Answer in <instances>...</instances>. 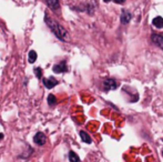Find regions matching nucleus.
I'll return each mask as SVG.
<instances>
[{"mask_svg": "<svg viewBox=\"0 0 163 162\" xmlns=\"http://www.w3.org/2000/svg\"><path fill=\"white\" fill-rule=\"evenodd\" d=\"M45 21H46L47 26L50 28L51 31H52L60 40H62V41H68V40H69V34H68L67 30L64 29L62 26H60L58 22L54 21L53 19L49 18L47 15L46 17H45Z\"/></svg>", "mask_w": 163, "mask_h": 162, "instance_id": "f257e3e1", "label": "nucleus"}, {"mask_svg": "<svg viewBox=\"0 0 163 162\" xmlns=\"http://www.w3.org/2000/svg\"><path fill=\"white\" fill-rule=\"evenodd\" d=\"M103 87H105V91H109V90H114L118 88V83L117 81L114 79H107V80L103 82Z\"/></svg>", "mask_w": 163, "mask_h": 162, "instance_id": "f03ea898", "label": "nucleus"}, {"mask_svg": "<svg viewBox=\"0 0 163 162\" xmlns=\"http://www.w3.org/2000/svg\"><path fill=\"white\" fill-rule=\"evenodd\" d=\"M34 142L38 145H43L46 143V136L42 132H37L34 136Z\"/></svg>", "mask_w": 163, "mask_h": 162, "instance_id": "7ed1b4c3", "label": "nucleus"}, {"mask_svg": "<svg viewBox=\"0 0 163 162\" xmlns=\"http://www.w3.org/2000/svg\"><path fill=\"white\" fill-rule=\"evenodd\" d=\"M68 71V67L66 64V61H62L60 63L53 66V72L56 73H62V72H67Z\"/></svg>", "mask_w": 163, "mask_h": 162, "instance_id": "20e7f679", "label": "nucleus"}, {"mask_svg": "<svg viewBox=\"0 0 163 162\" xmlns=\"http://www.w3.org/2000/svg\"><path fill=\"white\" fill-rule=\"evenodd\" d=\"M43 83L46 85V88H48V89H52V88H54L56 85H58V80L53 77L46 78V79H43Z\"/></svg>", "mask_w": 163, "mask_h": 162, "instance_id": "39448f33", "label": "nucleus"}, {"mask_svg": "<svg viewBox=\"0 0 163 162\" xmlns=\"http://www.w3.org/2000/svg\"><path fill=\"white\" fill-rule=\"evenodd\" d=\"M152 41L159 48L163 49V37L160 34H152Z\"/></svg>", "mask_w": 163, "mask_h": 162, "instance_id": "423d86ee", "label": "nucleus"}, {"mask_svg": "<svg viewBox=\"0 0 163 162\" xmlns=\"http://www.w3.org/2000/svg\"><path fill=\"white\" fill-rule=\"evenodd\" d=\"M131 20V13L128 12V11H123L121 15V22L122 23H128V22Z\"/></svg>", "mask_w": 163, "mask_h": 162, "instance_id": "0eeeda50", "label": "nucleus"}, {"mask_svg": "<svg viewBox=\"0 0 163 162\" xmlns=\"http://www.w3.org/2000/svg\"><path fill=\"white\" fill-rule=\"evenodd\" d=\"M80 136H81V140L86 142V143H91L92 142L91 136H89L87 132H84V131H80Z\"/></svg>", "mask_w": 163, "mask_h": 162, "instance_id": "6e6552de", "label": "nucleus"}, {"mask_svg": "<svg viewBox=\"0 0 163 162\" xmlns=\"http://www.w3.org/2000/svg\"><path fill=\"white\" fill-rule=\"evenodd\" d=\"M48 6L50 7L52 10H57L59 8V0H46Z\"/></svg>", "mask_w": 163, "mask_h": 162, "instance_id": "1a4fd4ad", "label": "nucleus"}, {"mask_svg": "<svg viewBox=\"0 0 163 162\" xmlns=\"http://www.w3.org/2000/svg\"><path fill=\"white\" fill-rule=\"evenodd\" d=\"M153 25L156 28H163V19L161 17H155L153 19Z\"/></svg>", "mask_w": 163, "mask_h": 162, "instance_id": "9d476101", "label": "nucleus"}, {"mask_svg": "<svg viewBox=\"0 0 163 162\" xmlns=\"http://www.w3.org/2000/svg\"><path fill=\"white\" fill-rule=\"evenodd\" d=\"M69 160H70V162H79L80 158L78 157V154H75L73 151H70L69 152Z\"/></svg>", "mask_w": 163, "mask_h": 162, "instance_id": "9b49d317", "label": "nucleus"}, {"mask_svg": "<svg viewBox=\"0 0 163 162\" xmlns=\"http://www.w3.org/2000/svg\"><path fill=\"white\" fill-rule=\"evenodd\" d=\"M36 60H37V52L31 50L29 52V62L30 63H34V62H36Z\"/></svg>", "mask_w": 163, "mask_h": 162, "instance_id": "f8f14e48", "label": "nucleus"}, {"mask_svg": "<svg viewBox=\"0 0 163 162\" xmlns=\"http://www.w3.org/2000/svg\"><path fill=\"white\" fill-rule=\"evenodd\" d=\"M56 101H57V99H56V97H54L53 94H49V97H48V103H49V106L56 104Z\"/></svg>", "mask_w": 163, "mask_h": 162, "instance_id": "ddd939ff", "label": "nucleus"}, {"mask_svg": "<svg viewBox=\"0 0 163 162\" xmlns=\"http://www.w3.org/2000/svg\"><path fill=\"white\" fill-rule=\"evenodd\" d=\"M34 71L37 72V77L40 79L41 78V74H42V70H41V68H37V69H34Z\"/></svg>", "mask_w": 163, "mask_h": 162, "instance_id": "4468645a", "label": "nucleus"}, {"mask_svg": "<svg viewBox=\"0 0 163 162\" xmlns=\"http://www.w3.org/2000/svg\"><path fill=\"white\" fill-rule=\"evenodd\" d=\"M124 1H126V0H114V2H115V4H123Z\"/></svg>", "mask_w": 163, "mask_h": 162, "instance_id": "2eb2a0df", "label": "nucleus"}, {"mask_svg": "<svg viewBox=\"0 0 163 162\" xmlns=\"http://www.w3.org/2000/svg\"><path fill=\"white\" fill-rule=\"evenodd\" d=\"M2 138H4V134H2V133H0V140H1Z\"/></svg>", "mask_w": 163, "mask_h": 162, "instance_id": "dca6fc26", "label": "nucleus"}, {"mask_svg": "<svg viewBox=\"0 0 163 162\" xmlns=\"http://www.w3.org/2000/svg\"><path fill=\"white\" fill-rule=\"evenodd\" d=\"M109 1H111V0H105V2H109Z\"/></svg>", "mask_w": 163, "mask_h": 162, "instance_id": "f3484780", "label": "nucleus"}, {"mask_svg": "<svg viewBox=\"0 0 163 162\" xmlns=\"http://www.w3.org/2000/svg\"><path fill=\"white\" fill-rule=\"evenodd\" d=\"M162 155H163V151H162Z\"/></svg>", "mask_w": 163, "mask_h": 162, "instance_id": "a211bd4d", "label": "nucleus"}]
</instances>
